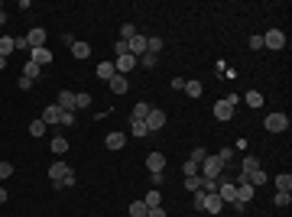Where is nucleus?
Wrapping results in <instances>:
<instances>
[{"label":"nucleus","instance_id":"8fccbe9b","mask_svg":"<svg viewBox=\"0 0 292 217\" xmlns=\"http://www.w3.org/2000/svg\"><path fill=\"white\" fill-rule=\"evenodd\" d=\"M3 201H7V188H0V204H3Z\"/></svg>","mask_w":292,"mask_h":217},{"label":"nucleus","instance_id":"9d476101","mask_svg":"<svg viewBox=\"0 0 292 217\" xmlns=\"http://www.w3.org/2000/svg\"><path fill=\"white\" fill-rule=\"evenodd\" d=\"M162 127H166V114H162V110H150V117H146V130L156 133V130H162Z\"/></svg>","mask_w":292,"mask_h":217},{"label":"nucleus","instance_id":"f3484780","mask_svg":"<svg viewBox=\"0 0 292 217\" xmlns=\"http://www.w3.org/2000/svg\"><path fill=\"white\" fill-rule=\"evenodd\" d=\"M97 78H101V81H110V78L117 75V72H114V62H97Z\"/></svg>","mask_w":292,"mask_h":217},{"label":"nucleus","instance_id":"1a4fd4ad","mask_svg":"<svg viewBox=\"0 0 292 217\" xmlns=\"http://www.w3.org/2000/svg\"><path fill=\"white\" fill-rule=\"evenodd\" d=\"M244 182L247 185H253V188H263V185H266V172H263V169H250V172H244Z\"/></svg>","mask_w":292,"mask_h":217},{"label":"nucleus","instance_id":"f704fd0d","mask_svg":"<svg viewBox=\"0 0 292 217\" xmlns=\"http://www.w3.org/2000/svg\"><path fill=\"white\" fill-rule=\"evenodd\" d=\"M133 36H137V29H133L130 23H123V26H120V39H123V43H130Z\"/></svg>","mask_w":292,"mask_h":217},{"label":"nucleus","instance_id":"39448f33","mask_svg":"<svg viewBox=\"0 0 292 217\" xmlns=\"http://www.w3.org/2000/svg\"><path fill=\"white\" fill-rule=\"evenodd\" d=\"M137 68V55H120V58H114V72L117 75H130Z\"/></svg>","mask_w":292,"mask_h":217},{"label":"nucleus","instance_id":"ea45409f","mask_svg":"<svg viewBox=\"0 0 292 217\" xmlns=\"http://www.w3.org/2000/svg\"><path fill=\"white\" fill-rule=\"evenodd\" d=\"M192 204H195V211H205V191H195Z\"/></svg>","mask_w":292,"mask_h":217},{"label":"nucleus","instance_id":"4be33fe9","mask_svg":"<svg viewBox=\"0 0 292 217\" xmlns=\"http://www.w3.org/2000/svg\"><path fill=\"white\" fill-rule=\"evenodd\" d=\"M201 91H205V85H201V81H185V94H188V98H201Z\"/></svg>","mask_w":292,"mask_h":217},{"label":"nucleus","instance_id":"a878e982","mask_svg":"<svg viewBox=\"0 0 292 217\" xmlns=\"http://www.w3.org/2000/svg\"><path fill=\"white\" fill-rule=\"evenodd\" d=\"M72 55H75V58H88V55H91V45L88 43H75L72 45Z\"/></svg>","mask_w":292,"mask_h":217},{"label":"nucleus","instance_id":"bb28decb","mask_svg":"<svg viewBox=\"0 0 292 217\" xmlns=\"http://www.w3.org/2000/svg\"><path fill=\"white\" fill-rule=\"evenodd\" d=\"M150 214V207L143 204V201H133V204H130V217H146Z\"/></svg>","mask_w":292,"mask_h":217},{"label":"nucleus","instance_id":"79ce46f5","mask_svg":"<svg viewBox=\"0 0 292 217\" xmlns=\"http://www.w3.org/2000/svg\"><path fill=\"white\" fill-rule=\"evenodd\" d=\"M250 169H260V162L253 159V156H247V159H244V169H240V172H250Z\"/></svg>","mask_w":292,"mask_h":217},{"label":"nucleus","instance_id":"423d86ee","mask_svg":"<svg viewBox=\"0 0 292 217\" xmlns=\"http://www.w3.org/2000/svg\"><path fill=\"white\" fill-rule=\"evenodd\" d=\"M263 45H266V49H282V45H286V33H282V29H270V33L263 36Z\"/></svg>","mask_w":292,"mask_h":217},{"label":"nucleus","instance_id":"4c0bfd02","mask_svg":"<svg viewBox=\"0 0 292 217\" xmlns=\"http://www.w3.org/2000/svg\"><path fill=\"white\" fill-rule=\"evenodd\" d=\"M30 133H32V136H43V133H46V123H43V120H32V123H30Z\"/></svg>","mask_w":292,"mask_h":217},{"label":"nucleus","instance_id":"5701e85b","mask_svg":"<svg viewBox=\"0 0 292 217\" xmlns=\"http://www.w3.org/2000/svg\"><path fill=\"white\" fill-rule=\"evenodd\" d=\"M143 204H146V207H162V191H156V188H153V191H146Z\"/></svg>","mask_w":292,"mask_h":217},{"label":"nucleus","instance_id":"473e14b6","mask_svg":"<svg viewBox=\"0 0 292 217\" xmlns=\"http://www.w3.org/2000/svg\"><path fill=\"white\" fill-rule=\"evenodd\" d=\"M201 188V175H188L185 178V191H198Z\"/></svg>","mask_w":292,"mask_h":217},{"label":"nucleus","instance_id":"a211bd4d","mask_svg":"<svg viewBox=\"0 0 292 217\" xmlns=\"http://www.w3.org/2000/svg\"><path fill=\"white\" fill-rule=\"evenodd\" d=\"M39 75H43V68L36 65V62H30V58H26V62H23V78H30V81H36Z\"/></svg>","mask_w":292,"mask_h":217},{"label":"nucleus","instance_id":"49530a36","mask_svg":"<svg viewBox=\"0 0 292 217\" xmlns=\"http://www.w3.org/2000/svg\"><path fill=\"white\" fill-rule=\"evenodd\" d=\"M250 49H263V36H250Z\"/></svg>","mask_w":292,"mask_h":217},{"label":"nucleus","instance_id":"f8f14e48","mask_svg":"<svg viewBox=\"0 0 292 217\" xmlns=\"http://www.w3.org/2000/svg\"><path fill=\"white\" fill-rule=\"evenodd\" d=\"M146 169H150V172H162V169H166V156H162V152H150V156H146Z\"/></svg>","mask_w":292,"mask_h":217},{"label":"nucleus","instance_id":"a18cd8bd","mask_svg":"<svg viewBox=\"0 0 292 217\" xmlns=\"http://www.w3.org/2000/svg\"><path fill=\"white\" fill-rule=\"evenodd\" d=\"M13 49H20V52H26V49H30V43H26V36H20V39H13Z\"/></svg>","mask_w":292,"mask_h":217},{"label":"nucleus","instance_id":"f03ea898","mask_svg":"<svg viewBox=\"0 0 292 217\" xmlns=\"http://www.w3.org/2000/svg\"><path fill=\"white\" fill-rule=\"evenodd\" d=\"M221 172H224V162H221L217 156H205V162L198 165V175H201V178H217Z\"/></svg>","mask_w":292,"mask_h":217},{"label":"nucleus","instance_id":"2eb2a0df","mask_svg":"<svg viewBox=\"0 0 292 217\" xmlns=\"http://www.w3.org/2000/svg\"><path fill=\"white\" fill-rule=\"evenodd\" d=\"M59 107L65 110V114H75V94H72V91H62V94H59Z\"/></svg>","mask_w":292,"mask_h":217},{"label":"nucleus","instance_id":"0eeeda50","mask_svg":"<svg viewBox=\"0 0 292 217\" xmlns=\"http://www.w3.org/2000/svg\"><path fill=\"white\" fill-rule=\"evenodd\" d=\"M26 43H30V49H43L46 45V29L43 26H32L30 33H26Z\"/></svg>","mask_w":292,"mask_h":217},{"label":"nucleus","instance_id":"c03bdc74","mask_svg":"<svg viewBox=\"0 0 292 217\" xmlns=\"http://www.w3.org/2000/svg\"><path fill=\"white\" fill-rule=\"evenodd\" d=\"M217 159H221V162H231V159H234V149H221V152H217Z\"/></svg>","mask_w":292,"mask_h":217},{"label":"nucleus","instance_id":"c756f323","mask_svg":"<svg viewBox=\"0 0 292 217\" xmlns=\"http://www.w3.org/2000/svg\"><path fill=\"white\" fill-rule=\"evenodd\" d=\"M130 133H133V136H146V120H133V123H130Z\"/></svg>","mask_w":292,"mask_h":217},{"label":"nucleus","instance_id":"dca6fc26","mask_svg":"<svg viewBox=\"0 0 292 217\" xmlns=\"http://www.w3.org/2000/svg\"><path fill=\"white\" fill-rule=\"evenodd\" d=\"M221 207H224V201L217 198V191L215 195H205V211L208 214H221Z\"/></svg>","mask_w":292,"mask_h":217},{"label":"nucleus","instance_id":"393cba45","mask_svg":"<svg viewBox=\"0 0 292 217\" xmlns=\"http://www.w3.org/2000/svg\"><path fill=\"white\" fill-rule=\"evenodd\" d=\"M10 52H16V49H13V39L10 36H0V58H7Z\"/></svg>","mask_w":292,"mask_h":217},{"label":"nucleus","instance_id":"cd10ccee","mask_svg":"<svg viewBox=\"0 0 292 217\" xmlns=\"http://www.w3.org/2000/svg\"><path fill=\"white\" fill-rule=\"evenodd\" d=\"M276 188H279V191H289V188H292V175L289 172L276 175Z\"/></svg>","mask_w":292,"mask_h":217},{"label":"nucleus","instance_id":"c85d7f7f","mask_svg":"<svg viewBox=\"0 0 292 217\" xmlns=\"http://www.w3.org/2000/svg\"><path fill=\"white\" fill-rule=\"evenodd\" d=\"M273 201H276V207H289L292 204V191H276Z\"/></svg>","mask_w":292,"mask_h":217},{"label":"nucleus","instance_id":"72a5a7b5","mask_svg":"<svg viewBox=\"0 0 292 217\" xmlns=\"http://www.w3.org/2000/svg\"><path fill=\"white\" fill-rule=\"evenodd\" d=\"M75 107H91V94L88 91H78L75 94Z\"/></svg>","mask_w":292,"mask_h":217},{"label":"nucleus","instance_id":"603ef678","mask_svg":"<svg viewBox=\"0 0 292 217\" xmlns=\"http://www.w3.org/2000/svg\"><path fill=\"white\" fill-rule=\"evenodd\" d=\"M0 16H3V3H0Z\"/></svg>","mask_w":292,"mask_h":217},{"label":"nucleus","instance_id":"09e8293b","mask_svg":"<svg viewBox=\"0 0 292 217\" xmlns=\"http://www.w3.org/2000/svg\"><path fill=\"white\" fill-rule=\"evenodd\" d=\"M146 217H166V211H162V207H150V214Z\"/></svg>","mask_w":292,"mask_h":217},{"label":"nucleus","instance_id":"2f4dec72","mask_svg":"<svg viewBox=\"0 0 292 217\" xmlns=\"http://www.w3.org/2000/svg\"><path fill=\"white\" fill-rule=\"evenodd\" d=\"M137 65H143V68H156V55H153V52H143L140 58H137Z\"/></svg>","mask_w":292,"mask_h":217},{"label":"nucleus","instance_id":"7ed1b4c3","mask_svg":"<svg viewBox=\"0 0 292 217\" xmlns=\"http://www.w3.org/2000/svg\"><path fill=\"white\" fill-rule=\"evenodd\" d=\"M234 107H237V98L231 94V98H224V101L215 104V117L221 120V123H227V120H234Z\"/></svg>","mask_w":292,"mask_h":217},{"label":"nucleus","instance_id":"7c9ffc66","mask_svg":"<svg viewBox=\"0 0 292 217\" xmlns=\"http://www.w3.org/2000/svg\"><path fill=\"white\" fill-rule=\"evenodd\" d=\"M159 49H162V39H159V36H150V39H146V52L159 55Z\"/></svg>","mask_w":292,"mask_h":217},{"label":"nucleus","instance_id":"4468645a","mask_svg":"<svg viewBox=\"0 0 292 217\" xmlns=\"http://www.w3.org/2000/svg\"><path fill=\"white\" fill-rule=\"evenodd\" d=\"M257 195V188L253 185H247V182H237V201L240 204H250V198Z\"/></svg>","mask_w":292,"mask_h":217},{"label":"nucleus","instance_id":"412c9836","mask_svg":"<svg viewBox=\"0 0 292 217\" xmlns=\"http://www.w3.org/2000/svg\"><path fill=\"white\" fill-rule=\"evenodd\" d=\"M143 52H146V39H143V36H133V39H130V55L140 58Z\"/></svg>","mask_w":292,"mask_h":217},{"label":"nucleus","instance_id":"a19ab883","mask_svg":"<svg viewBox=\"0 0 292 217\" xmlns=\"http://www.w3.org/2000/svg\"><path fill=\"white\" fill-rule=\"evenodd\" d=\"M13 175V165L10 162H0V182H3V178H10Z\"/></svg>","mask_w":292,"mask_h":217},{"label":"nucleus","instance_id":"37998d69","mask_svg":"<svg viewBox=\"0 0 292 217\" xmlns=\"http://www.w3.org/2000/svg\"><path fill=\"white\" fill-rule=\"evenodd\" d=\"M182 175H185V178H188V175H198V165H195V162H185L182 165Z\"/></svg>","mask_w":292,"mask_h":217},{"label":"nucleus","instance_id":"3c124183","mask_svg":"<svg viewBox=\"0 0 292 217\" xmlns=\"http://www.w3.org/2000/svg\"><path fill=\"white\" fill-rule=\"evenodd\" d=\"M3 65H7V58H0V72H3Z\"/></svg>","mask_w":292,"mask_h":217},{"label":"nucleus","instance_id":"6ab92c4d","mask_svg":"<svg viewBox=\"0 0 292 217\" xmlns=\"http://www.w3.org/2000/svg\"><path fill=\"white\" fill-rule=\"evenodd\" d=\"M108 85H110V91H114V94H127V75H114Z\"/></svg>","mask_w":292,"mask_h":217},{"label":"nucleus","instance_id":"9b49d317","mask_svg":"<svg viewBox=\"0 0 292 217\" xmlns=\"http://www.w3.org/2000/svg\"><path fill=\"white\" fill-rule=\"evenodd\" d=\"M30 62H36V65L43 68V65H49V62H52V52H49V49H30Z\"/></svg>","mask_w":292,"mask_h":217},{"label":"nucleus","instance_id":"c9c22d12","mask_svg":"<svg viewBox=\"0 0 292 217\" xmlns=\"http://www.w3.org/2000/svg\"><path fill=\"white\" fill-rule=\"evenodd\" d=\"M114 55H130V43H123V39H117V43H114Z\"/></svg>","mask_w":292,"mask_h":217},{"label":"nucleus","instance_id":"e433bc0d","mask_svg":"<svg viewBox=\"0 0 292 217\" xmlns=\"http://www.w3.org/2000/svg\"><path fill=\"white\" fill-rule=\"evenodd\" d=\"M247 104L250 107H260V104H263V94H260V91H247Z\"/></svg>","mask_w":292,"mask_h":217},{"label":"nucleus","instance_id":"6e6552de","mask_svg":"<svg viewBox=\"0 0 292 217\" xmlns=\"http://www.w3.org/2000/svg\"><path fill=\"white\" fill-rule=\"evenodd\" d=\"M46 123V127H55V123H59V120H62V107H59V104H49V107L43 110V117H39Z\"/></svg>","mask_w":292,"mask_h":217},{"label":"nucleus","instance_id":"b1692460","mask_svg":"<svg viewBox=\"0 0 292 217\" xmlns=\"http://www.w3.org/2000/svg\"><path fill=\"white\" fill-rule=\"evenodd\" d=\"M52 152L55 156H65V152H68V140H65V136H52Z\"/></svg>","mask_w":292,"mask_h":217},{"label":"nucleus","instance_id":"de8ad7c7","mask_svg":"<svg viewBox=\"0 0 292 217\" xmlns=\"http://www.w3.org/2000/svg\"><path fill=\"white\" fill-rule=\"evenodd\" d=\"M59 123H65V127H72V123H75V114H65V110H62V120H59Z\"/></svg>","mask_w":292,"mask_h":217},{"label":"nucleus","instance_id":"58836bf2","mask_svg":"<svg viewBox=\"0 0 292 217\" xmlns=\"http://www.w3.org/2000/svg\"><path fill=\"white\" fill-rule=\"evenodd\" d=\"M205 156H208L205 149H192V156H188V162H195V165H201V162H205Z\"/></svg>","mask_w":292,"mask_h":217},{"label":"nucleus","instance_id":"f257e3e1","mask_svg":"<svg viewBox=\"0 0 292 217\" xmlns=\"http://www.w3.org/2000/svg\"><path fill=\"white\" fill-rule=\"evenodd\" d=\"M49 178H52V182H62V188L78 185V178H75V172H72V165L68 162H52L49 165Z\"/></svg>","mask_w":292,"mask_h":217},{"label":"nucleus","instance_id":"20e7f679","mask_svg":"<svg viewBox=\"0 0 292 217\" xmlns=\"http://www.w3.org/2000/svg\"><path fill=\"white\" fill-rule=\"evenodd\" d=\"M266 130L270 133L289 130V117H286V114H266Z\"/></svg>","mask_w":292,"mask_h":217},{"label":"nucleus","instance_id":"ddd939ff","mask_svg":"<svg viewBox=\"0 0 292 217\" xmlns=\"http://www.w3.org/2000/svg\"><path fill=\"white\" fill-rule=\"evenodd\" d=\"M123 143H127V133L114 130V133H108V140H104V146H108V149H123Z\"/></svg>","mask_w":292,"mask_h":217},{"label":"nucleus","instance_id":"aec40b11","mask_svg":"<svg viewBox=\"0 0 292 217\" xmlns=\"http://www.w3.org/2000/svg\"><path fill=\"white\" fill-rule=\"evenodd\" d=\"M150 104H146V101H140V104H133V114H130V120H146L150 117Z\"/></svg>","mask_w":292,"mask_h":217}]
</instances>
